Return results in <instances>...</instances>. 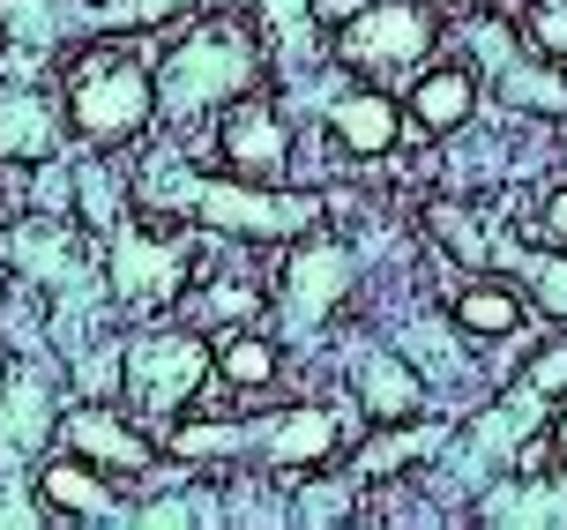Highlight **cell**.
Masks as SVG:
<instances>
[{"instance_id":"cb8c5ba5","label":"cell","mask_w":567,"mask_h":530,"mask_svg":"<svg viewBox=\"0 0 567 530\" xmlns=\"http://www.w3.org/2000/svg\"><path fill=\"white\" fill-rule=\"evenodd\" d=\"M359 8H367V0H313V16H321V23H329V16H337V23H351Z\"/></svg>"},{"instance_id":"e0dca14e","label":"cell","mask_w":567,"mask_h":530,"mask_svg":"<svg viewBox=\"0 0 567 530\" xmlns=\"http://www.w3.org/2000/svg\"><path fill=\"white\" fill-rule=\"evenodd\" d=\"M217 374H225V381H239V389H261V381L277 374V351H269L261 336H231L225 351H217Z\"/></svg>"},{"instance_id":"484cf974","label":"cell","mask_w":567,"mask_h":530,"mask_svg":"<svg viewBox=\"0 0 567 530\" xmlns=\"http://www.w3.org/2000/svg\"><path fill=\"white\" fill-rule=\"evenodd\" d=\"M455 8H471V0H455Z\"/></svg>"},{"instance_id":"5b68a950","label":"cell","mask_w":567,"mask_h":530,"mask_svg":"<svg viewBox=\"0 0 567 530\" xmlns=\"http://www.w3.org/2000/svg\"><path fill=\"white\" fill-rule=\"evenodd\" d=\"M202 224H225L239 239H291V232H307L321 217V202L313 195H255V187H239V180H217V187H187Z\"/></svg>"},{"instance_id":"4fadbf2b","label":"cell","mask_w":567,"mask_h":530,"mask_svg":"<svg viewBox=\"0 0 567 530\" xmlns=\"http://www.w3.org/2000/svg\"><path fill=\"white\" fill-rule=\"evenodd\" d=\"M53 142H60V128L38 90H0V157H45Z\"/></svg>"},{"instance_id":"7c38bea8","label":"cell","mask_w":567,"mask_h":530,"mask_svg":"<svg viewBox=\"0 0 567 530\" xmlns=\"http://www.w3.org/2000/svg\"><path fill=\"white\" fill-rule=\"evenodd\" d=\"M471 105H478V75H471V68H433V75L411 90V120H419L425 135L463 128V120H471Z\"/></svg>"},{"instance_id":"d6986e66","label":"cell","mask_w":567,"mask_h":530,"mask_svg":"<svg viewBox=\"0 0 567 530\" xmlns=\"http://www.w3.org/2000/svg\"><path fill=\"white\" fill-rule=\"evenodd\" d=\"M523 30H530V38H538L553 60H567V0H530Z\"/></svg>"},{"instance_id":"52a82bcc","label":"cell","mask_w":567,"mask_h":530,"mask_svg":"<svg viewBox=\"0 0 567 530\" xmlns=\"http://www.w3.org/2000/svg\"><path fill=\"white\" fill-rule=\"evenodd\" d=\"M60 434H68V448H75V456H90L97 471H113V478H150V441H142V434L120 419V411L75 404V411L60 419Z\"/></svg>"},{"instance_id":"30bf717a","label":"cell","mask_w":567,"mask_h":530,"mask_svg":"<svg viewBox=\"0 0 567 530\" xmlns=\"http://www.w3.org/2000/svg\"><path fill=\"white\" fill-rule=\"evenodd\" d=\"M329 135H337L343 150H359V157H381V150L396 142V105H389L381 90H351V98L329 105Z\"/></svg>"},{"instance_id":"5bb4252c","label":"cell","mask_w":567,"mask_h":530,"mask_svg":"<svg viewBox=\"0 0 567 530\" xmlns=\"http://www.w3.org/2000/svg\"><path fill=\"white\" fill-rule=\"evenodd\" d=\"M359 396H367V411L373 419H411L425 404V389H419V374L403 359H389V351H373L367 366H359Z\"/></svg>"},{"instance_id":"8992f818","label":"cell","mask_w":567,"mask_h":530,"mask_svg":"<svg viewBox=\"0 0 567 530\" xmlns=\"http://www.w3.org/2000/svg\"><path fill=\"white\" fill-rule=\"evenodd\" d=\"M202 381H209V351H202L195 336H142L135 351H127V396L150 419H172Z\"/></svg>"},{"instance_id":"ffe728a7","label":"cell","mask_w":567,"mask_h":530,"mask_svg":"<svg viewBox=\"0 0 567 530\" xmlns=\"http://www.w3.org/2000/svg\"><path fill=\"white\" fill-rule=\"evenodd\" d=\"M433 232H441V247H455V254H463V262H471V269H478L485 254H493V247H485V239H478V224L463 217V210H433Z\"/></svg>"},{"instance_id":"277c9868","label":"cell","mask_w":567,"mask_h":530,"mask_svg":"<svg viewBox=\"0 0 567 530\" xmlns=\"http://www.w3.org/2000/svg\"><path fill=\"white\" fill-rule=\"evenodd\" d=\"M337 441H343V426L329 419V411H284V419H261V426H187V434H179L187 456H209V448H261L284 471L321 463Z\"/></svg>"},{"instance_id":"7402d4cb","label":"cell","mask_w":567,"mask_h":530,"mask_svg":"<svg viewBox=\"0 0 567 530\" xmlns=\"http://www.w3.org/2000/svg\"><path fill=\"white\" fill-rule=\"evenodd\" d=\"M172 8H187V0H113L105 16H113V23H157V16H172Z\"/></svg>"},{"instance_id":"ac0fdd59","label":"cell","mask_w":567,"mask_h":530,"mask_svg":"<svg viewBox=\"0 0 567 530\" xmlns=\"http://www.w3.org/2000/svg\"><path fill=\"white\" fill-rule=\"evenodd\" d=\"M0 16H8V23H16V38H30V45H45V38L60 30V8H53V0H0Z\"/></svg>"},{"instance_id":"6da1fadb","label":"cell","mask_w":567,"mask_h":530,"mask_svg":"<svg viewBox=\"0 0 567 530\" xmlns=\"http://www.w3.org/2000/svg\"><path fill=\"white\" fill-rule=\"evenodd\" d=\"M68 112H75V128L90 142H127L135 128H150L157 83L135 60V45H120V38L90 45V60H75V75H68Z\"/></svg>"},{"instance_id":"2e32d148","label":"cell","mask_w":567,"mask_h":530,"mask_svg":"<svg viewBox=\"0 0 567 530\" xmlns=\"http://www.w3.org/2000/svg\"><path fill=\"white\" fill-rule=\"evenodd\" d=\"M455 322L471 336H508L515 322H523V299H515L508 284H471V292L455 299Z\"/></svg>"},{"instance_id":"9a60e30c","label":"cell","mask_w":567,"mask_h":530,"mask_svg":"<svg viewBox=\"0 0 567 530\" xmlns=\"http://www.w3.org/2000/svg\"><path fill=\"white\" fill-rule=\"evenodd\" d=\"M38 486H45V501L68 508V516H113V493H105V478H97V463H75V456H53L45 471H38Z\"/></svg>"},{"instance_id":"44dd1931","label":"cell","mask_w":567,"mask_h":530,"mask_svg":"<svg viewBox=\"0 0 567 530\" xmlns=\"http://www.w3.org/2000/svg\"><path fill=\"white\" fill-rule=\"evenodd\" d=\"M530 292H538L545 314H567V262H538L530 269Z\"/></svg>"},{"instance_id":"7a4b0ae2","label":"cell","mask_w":567,"mask_h":530,"mask_svg":"<svg viewBox=\"0 0 567 530\" xmlns=\"http://www.w3.org/2000/svg\"><path fill=\"white\" fill-rule=\"evenodd\" d=\"M255 75H261V53H247L239 30L209 23V30L179 38L165 53V68H157V105H165L172 120H187V112L217 105V98H239Z\"/></svg>"},{"instance_id":"ba28073f","label":"cell","mask_w":567,"mask_h":530,"mask_svg":"<svg viewBox=\"0 0 567 530\" xmlns=\"http://www.w3.org/2000/svg\"><path fill=\"white\" fill-rule=\"evenodd\" d=\"M217 150H225V165L239 180H277L284 157H291V135H284V120L269 105H239V112H225Z\"/></svg>"},{"instance_id":"d4e9b609","label":"cell","mask_w":567,"mask_h":530,"mask_svg":"<svg viewBox=\"0 0 567 530\" xmlns=\"http://www.w3.org/2000/svg\"><path fill=\"white\" fill-rule=\"evenodd\" d=\"M553 448H560V456H567V419H560V426H553Z\"/></svg>"},{"instance_id":"3957f363","label":"cell","mask_w":567,"mask_h":530,"mask_svg":"<svg viewBox=\"0 0 567 530\" xmlns=\"http://www.w3.org/2000/svg\"><path fill=\"white\" fill-rule=\"evenodd\" d=\"M425 45H433V16H425L419 0H367V8L337 30V60L359 68V75H381V83L411 75L425 60Z\"/></svg>"},{"instance_id":"603a6c76","label":"cell","mask_w":567,"mask_h":530,"mask_svg":"<svg viewBox=\"0 0 567 530\" xmlns=\"http://www.w3.org/2000/svg\"><path fill=\"white\" fill-rule=\"evenodd\" d=\"M538 232H545V239H553V247H567V187H560V195H553V202H545Z\"/></svg>"},{"instance_id":"8fae6325","label":"cell","mask_w":567,"mask_h":530,"mask_svg":"<svg viewBox=\"0 0 567 530\" xmlns=\"http://www.w3.org/2000/svg\"><path fill=\"white\" fill-rule=\"evenodd\" d=\"M113 284L127 299H172L179 292V247H142V232H120V262H113Z\"/></svg>"},{"instance_id":"9c48e42d","label":"cell","mask_w":567,"mask_h":530,"mask_svg":"<svg viewBox=\"0 0 567 530\" xmlns=\"http://www.w3.org/2000/svg\"><path fill=\"white\" fill-rule=\"evenodd\" d=\"M343 284H351V254L343 247H299V262H291V314L321 322L343 299Z\"/></svg>"}]
</instances>
